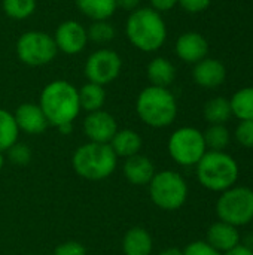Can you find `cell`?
I'll list each match as a JSON object with an SVG mask.
<instances>
[{"label":"cell","mask_w":253,"mask_h":255,"mask_svg":"<svg viewBox=\"0 0 253 255\" xmlns=\"http://www.w3.org/2000/svg\"><path fill=\"white\" fill-rule=\"evenodd\" d=\"M39 106L49 126L55 128L63 124H73L82 111L78 88L64 79H57L45 85L40 93Z\"/></svg>","instance_id":"obj_1"},{"label":"cell","mask_w":253,"mask_h":255,"mask_svg":"<svg viewBox=\"0 0 253 255\" xmlns=\"http://www.w3.org/2000/svg\"><path fill=\"white\" fill-rule=\"evenodd\" d=\"M130 43L142 52H155L167 40V25L163 15L152 7H137L125 22Z\"/></svg>","instance_id":"obj_2"},{"label":"cell","mask_w":253,"mask_h":255,"mask_svg":"<svg viewBox=\"0 0 253 255\" xmlns=\"http://www.w3.org/2000/svg\"><path fill=\"white\" fill-rule=\"evenodd\" d=\"M195 173L201 187L221 194L237 184L240 167L231 154L225 151H207L197 163Z\"/></svg>","instance_id":"obj_3"},{"label":"cell","mask_w":253,"mask_h":255,"mask_svg":"<svg viewBox=\"0 0 253 255\" xmlns=\"http://www.w3.org/2000/svg\"><path fill=\"white\" fill-rule=\"evenodd\" d=\"M136 112L148 127L166 128L177 117V102L169 88L149 85L137 96Z\"/></svg>","instance_id":"obj_4"},{"label":"cell","mask_w":253,"mask_h":255,"mask_svg":"<svg viewBox=\"0 0 253 255\" xmlns=\"http://www.w3.org/2000/svg\"><path fill=\"white\" fill-rule=\"evenodd\" d=\"M72 166L86 181H103L116 170L118 157L109 143L86 142L73 152Z\"/></svg>","instance_id":"obj_5"},{"label":"cell","mask_w":253,"mask_h":255,"mask_svg":"<svg viewBox=\"0 0 253 255\" xmlns=\"http://www.w3.org/2000/svg\"><path fill=\"white\" fill-rule=\"evenodd\" d=\"M148 188L152 203L161 211H179L188 200V184L185 178L174 170L157 172Z\"/></svg>","instance_id":"obj_6"},{"label":"cell","mask_w":253,"mask_h":255,"mask_svg":"<svg viewBox=\"0 0 253 255\" xmlns=\"http://www.w3.org/2000/svg\"><path fill=\"white\" fill-rule=\"evenodd\" d=\"M216 215L219 221L234 227H243L253 220V190L243 185H234L222 191L216 200Z\"/></svg>","instance_id":"obj_7"},{"label":"cell","mask_w":253,"mask_h":255,"mask_svg":"<svg viewBox=\"0 0 253 255\" xmlns=\"http://www.w3.org/2000/svg\"><path fill=\"white\" fill-rule=\"evenodd\" d=\"M171 160L182 167H192L207 152L203 131L195 127H180L174 130L167 143Z\"/></svg>","instance_id":"obj_8"},{"label":"cell","mask_w":253,"mask_h":255,"mask_svg":"<svg viewBox=\"0 0 253 255\" xmlns=\"http://www.w3.org/2000/svg\"><path fill=\"white\" fill-rule=\"evenodd\" d=\"M58 49L54 37L40 30H30L19 36L16 40V55L18 58L31 67H39L51 63Z\"/></svg>","instance_id":"obj_9"},{"label":"cell","mask_w":253,"mask_h":255,"mask_svg":"<svg viewBox=\"0 0 253 255\" xmlns=\"http://www.w3.org/2000/svg\"><path fill=\"white\" fill-rule=\"evenodd\" d=\"M122 60L119 54L109 48L94 51L85 61L84 73L88 82L98 84L101 87L112 84L121 73Z\"/></svg>","instance_id":"obj_10"},{"label":"cell","mask_w":253,"mask_h":255,"mask_svg":"<svg viewBox=\"0 0 253 255\" xmlns=\"http://www.w3.org/2000/svg\"><path fill=\"white\" fill-rule=\"evenodd\" d=\"M52 37L57 45V49L67 55H76L82 52L88 43L86 28L81 22L73 19L63 21L57 27Z\"/></svg>","instance_id":"obj_11"},{"label":"cell","mask_w":253,"mask_h":255,"mask_svg":"<svg viewBox=\"0 0 253 255\" xmlns=\"http://www.w3.org/2000/svg\"><path fill=\"white\" fill-rule=\"evenodd\" d=\"M82 128L88 142L95 143H110L115 133L119 130L115 117L103 109L89 112L84 120Z\"/></svg>","instance_id":"obj_12"},{"label":"cell","mask_w":253,"mask_h":255,"mask_svg":"<svg viewBox=\"0 0 253 255\" xmlns=\"http://www.w3.org/2000/svg\"><path fill=\"white\" fill-rule=\"evenodd\" d=\"M176 55L188 64H197L209 54V42L198 31L182 33L174 45Z\"/></svg>","instance_id":"obj_13"},{"label":"cell","mask_w":253,"mask_h":255,"mask_svg":"<svg viewBox=\"0 0 253 255\" xmlns=\"http://www.w3.org/2000/svg\"><path fill=\"white\" fill-rule=\"evenodd\" d=\"M192 78L194 82L207 90H213L221 87L227 79V67L222 61L218 58L206 57L197 64H194L192 69Z\"/></svg>","instance_id":"obj_14"},{"label":"cell","mask_w":253,"mask_h":255,"mask_svg":"<svg viewBox=\"0 0 253 255\" xmlns=\"http://www.w3.org/2000/svg\"><path fill=\"white\" fill-rule=\"evenodd\" d=\"M13 117L19 131H24L27 134H42L49 126L39 103L28 102L19 105L13 112Z\"/></svg>","instance_id":"obj_15"},{"label":"cell","mask_w":253,"mask_h":255,"mask_svg":"<svg viewBox=\"0 0 253 255\" xmlns=\"http://www.w3.org/2000/svg\"><path fill=\"white\" fill-rule=\"evenodd\" d=\"M122 172L128 184L134 187H145L149 185L154 175L157 173V169L154 161L148 155L136 154L130 158H125Z\"/></svg>","instance_id":"obj_16"},{"label":"cell","mask_w":253,"mask_h":255,"mask_svg":"<svg viewBox=\"0 0 253 255\" xmlns=\"http://www.w3.org/2000/svg\"><path fill=\"white\" fill-rule=\"evenodd\" d=\"M206 242L213 247L218 253L225 254L230 250L236 248L242 242V236L237 227L224 223V221H216L213 223L206 233Z\"/></svg>","instance_id":"obj_17"},{"label":"cell","mask_w":253,"mask_h":255,"mask_svg":"<svg viewBox=\"0 0 253 255\" xmlns=\"http://www.w3.org/2000/svg\"><path fill=\"white\" fill-rule=\"evenodd\" d=\"M121 247L124 255H152L154 239L146 229L133 227L124 235Z\"/></svg>","instance_id":"obj_18"},{"label":"cell","mask_w":253,"mask_h":255,"mask_svg":"<svg viewBox=\"0 0 253 255\" xmlns=\"http://www.w3.org/2000/svg\"><path fill=\"white\" fill-rule=\"evenodd\" d=\"M109 145L118 158L119 157L121 158H130L136 154H140V149L143 146V140L137 131H134L131 128H122V130H118L115 133V136Z\"/></svg>","instance_id":"obj_19"},{"label":"cell","mask_w":253,"mask_h":255,"mask_svg":"<svg viewBox=\"0 0 253 255\" xmlns=\"http://www.w3.org/2000/svg\"><path fill=\"white\" fill-rule=\"evenodd\" d=\"M146 76L151 85L169 88L176 79V67L166 57L152 58L146 67Z\"/></svg>","instance_id":"obj_20"},{"label":"cell","mask_w":253,"mask_h":255,"mask_svg":"<svg viewBox=\"0 0 253 255\" xmlns=\"http://www.w3.org/2000/svg\"><path fill=\"white\" fill-rule=\"evenodd\" d=\"M79 12L91 21H109L116 12V0H75Z\"/></svg>","instance_id":"obj_21"},{"label":"cell","mask_w":253,"mask_h":255,"mask_svg":"<svg viewBox=\"0 0 253 255\" xmlns=\"http://www.w3.org/2000/svg\"><path fill=\"white\" fill-rule=\"evenodd\" d=\"M79 103H81V109L85 112H95L103 109L104 102H106V91L104 87L98 85V84H92V82H86L85 85H82L79 90Z\"/></svg>","instance_id":"obj_22"},{"label":"cell","mask_w":253,"mask_h":255,"mask_svg":"<svg viewBox=\"0 0 253 255\" xmlns=\"http://www.w3.org/2000/svg\"><path fill=\"white\" fill-rule=\"evenodd\" d=\"M204 120L210 124H225L233 117L230 100L225 97H213L206 102L203 109Z\"/></svg>","instance_id":"obj_23"},{"label":"cell","mask_w":253,"mask_h":255,"mask_svg":"<svg viewBox=\"0 0 253 255\" xmlns=\"http://www.w3.org/2000/svg\"><path fill=\"white\" fill-rule=\"evenodd\" d=\"M233 115L239 121L253 120V87L237 90L230 99Z\"/></svg>","instance_id":"obj_24"},{"label":"cell","mask_w":253,"mask_h":255,"mask_svg":"<svg viewBox=\"0 0 253 255\" xmlns=\"http://www.w3.org/2000/svg\"><path fill=\"white\" fill-rule=\"evenodd\" d=\"M19 128L15 117L6 109H0V152H6L18 142Z\"/></svg>","instance_id":"obj_25"},{"label":"cell","mask_w":253,"mask_h":255,"mask_svg":"<svg viewBox=\"0 0 253 255\" xmlns=\"http://www.w3.org/2000/svg\"><path fill=\"white\" fill-rule=\"evenodd\" d=\"M203 136L207 151H225L231 142V133L225 124H210Z\"/></svg>","instance_id":"obj_26"},{"label":"cell","mask_w":253,"mask_h":255,"mask_svg":"<svg viewBox=\"0 0 253 255\" xmlns=\"http://www.w3.org/2000/svg\"><path fill=\"white\" fill-rule=\"evenodd\" d=\"M36 0H1L3 12L12 19H27L36 10Z\"/></svg>","instance_id":"obj_27"},{"label":"cell","mask_w":253,"mask_h":255,"mask_svg":"<svg viewBox=\"0 0 253 255\" xmlns=\"http://www.w3.org/2000/svg\"><path fill=\"white\" fill-rule=\"evenodd\" d=\"M86 33H88V40L98 45L109 43L116 36V30L109 21H92V24L86 28Z\"/></svg>","instance_id":"obj_28"},{"label":"cell","mask_w":253,"mask_h":255,"mask_svg":"<svg viewBox=\"0 0 253 255\" xmlns=\"http://www.w3.org/2000/svg\"><path fill=\"white\" fill-rule=\"evenodd\" d=\"M6 152H7L9 160L16 166H27L33 157L30 146L25 143H19V142H16L13 146H10Z\"/></svg>","instance_id":"obj_29"},{"label":"cell","mask_w":253,"mask_h":255,"mask_svg":"<svg viewBox=\"0 0 253 255\" xmlns=\"http://www.w3.org/2000/svg\"><path fill=\"white\" fill-rule=\"evenodd\" d=\"M234 136L240 146L253 149V120L240 121L236 128Z\"/></svg>","instance_id":"obj_30"},{"label":"cell","mask_w":253,"mask_h":255,"mask_svg":"<svg viewBox=\"0 0 253 255\" xmlns=\"http://www.w3.org/2000/svg\"><path fill=\"white\" fill-rule=\"evenodd\" d=\"M183 255H222L218 253L213 247H210L206 241H194L191 244H188L183 250Z\"/></svg>","instance_id":"obj_31"},{"label":"cell","mask_w":253,"mask_h":255,"mask_svg":"<svg viewBox=\"0 0 253 255\" xmlns=\"http://www.w3.org/2000/svg\"><path fill=\"white\" fill-rule=\"evenodd\" d=\"M52 255H86V248L81 242L67 241V242L60 244L54 250Z\"/></svg>","instance_id":"obj_32"},{"label":"cell","mask_w":253,"mask_h":255,"mask_svg":"<svg viewBox=\"0 0 253 255\" xmlns=\"http://www.w3.org/2000/svg\"><path fill=\"white\" fill-rule=\"evenodd\" d=\"M212 0H177V4L188 13H201L210 6Z\"/></svg>","instance_id":"obj_33"},{"label":"cell","mask_w":253,"mask_h":255,"mask_svg":"<svg viewBox=\"0 0 253 255\" xmlns=\"http://www.w3.org/2000/svg\"><path fill=\"white\" fill-rule=\"evenodd\" d=\"M151 6L154 10L163 13V12H169L171 10L174 6H177V0H149Z\"/></svg>","instance_id":"obj_34"},{"label":"cell","mask_w":253,"mask_h":255,"mask_svg":"<svg viewBox=\"0 0 253 255\" xmlns=\"http://www.w3.org/2000/svg\"><path fill=\"white\" fill-rule=\"evenodd\" d=\"M139 4H140V0H116V6L118 7H121L124 10H130V12H133L137 7H140Z\"/></svg>","instance_id":"obj_35"},{"label":"cell","mask_w":253,"mask_h":255,"mask_svg":"<svg viewBox=\"0 0 253 255\" xmlns=\"http://www.w3.org/2000/svg\"><path fill=\"white\" fill-rule=\"evenodd\" d=\"M222 255H253V251L248 250L246 247H243V245L240 244V245H237L236 248L230 250L228 253H225V254Z\"/></svg>","instance_id":"obj_36"},{"label":"cell","mask_w":253,"mask_h":255,"mask_svg":"<svg viewBox=\"0 0 253 255\" xmlns=\"http://www.w3.org/2000/svg\"><path fill=\"white\" fill-rule=\"evenodd\" d=\"M243 247H246L248 250H251V251H253V232H251V233H248L243 239H242V242H240Z\"/></svg>","instance_id":"obj_37"},{"label":"cell","mask_w":253,"mask_h":255,"mask_svg":"<svg viewBox=\"0 0 253 255\" xmlns=\"http://www.w3.org/2000/svg\"><path fill=\"white\" fill-rule=\"evenodd\" d=\"M158 255H183V254H182V250L171 247V248H166V250H163V251H161Z\"/></svg>","instance_id":"obj_38"},{"label":"cell","mask_w":253,"mask_h":255,"mask_svg":"<svg viewBox=\"0 0 253 255\" xmlns=\"http://www.w3.org/2000/svg\"><path fill=\"white\" fill-rule=\"evenodd\" d=\"M57 130H58L61 134L67 136V134H70V133H72V130H73V124H63V126L57 127Z\"/></svg>","instance_id":"obj_39"},{"label":"cell","mask_w":253,"mask_h":255,"mask_svg":"<svg viewBox=\"0 0 253 255\" xmlns=\"http://www.w3.org/2000/svg\"><path fill=\"white\" fill-rule=\"evenodd\" d=\"M3 166H4V158H3V152H0V172L3 169Z\"/></svg>","instance_id":"obj_40"},{"label":"cell","mask_w":253,"mask_h":255,"mask_svg":"<svg viewBox=\"0 0 253 255\" xmlns=\"http://www.w3.org/2000/svg\"><path fill=\"white\" fill-rule=\"evenodd\" d=\"M30 255H36V254H30Z\"/></svg>","instance_id":"obj_41"},{"label":"cell","mask_w":253,"mask_h":255,"mask_svg":"<svg viewBox=\"0 0 253 255\" xmlns=\"http://www.w3.org/2000/svg\"><path fill=\"white\" fill-rule=\"evenodd\" d=\"M252 223H253V220H252Z\"/></svg>","instance_id":"obj_42"}]
</instances>
